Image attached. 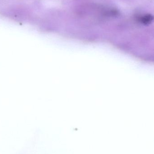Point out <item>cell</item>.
<instances>
[{
	"instance_id": "6da1fadb",
	"label": "cell",
	"mask_w": 154,
	"mask_h": 154,
	"mask_svg": "<svg viewBox=\"0 0 154 154\" xmlns=\"http://www.w3.org/2000/svg\"><path fill=\"white\" fill-rule=\"evenodd\" d=\"M153 20V17L151 14H146L139 18V21L144 24H150Z\"/></svg>"
}]
</instances>
